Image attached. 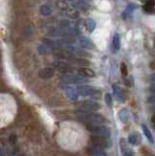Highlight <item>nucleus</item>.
I'll return each instance as SVG.
<instances>
[{
	"label": "nucleus",
	"instance_id": "obj_2",
	"mask_svg": "<svg viewBox=\"0 0 155 156\" xmlns=\"http://www.w3.org/2000/svg\"><path fill=\"white\" fill-rule=\"evenodd\" d=\"M86 128L88 131H90L92 134L96 136H105V138H109L111 135V132L107 127L103 126L101 124L87 123Z\"/></svg>",
	"mask_w": 155,
	"mask_h": 156
},
{
	"label": "nucleus",
	"instance_id": "obj_31",
	"mask_svg": "<svg viewBox=\"0 0 155 156\" xmlns=\"http://www.w3.org/2000/svg\"><path fill=\"white\" fill-rule=\"evenodd\" d=\"M149 82H151V83H153V84H155V73L149 76Z\"/></svg>",
	"mask_w": 155,
	"mask_h": 156
},
{
	"label": "nucleus",
	"instance_id": "obj_7",
	"mask_svg": "<svg viewBox=\"0 0 155 156\" xmlns=\"http://www.w3.org/2000/svg\"><path fill=\"white\" fill-rule=\"evenodd\" d=\"M62 81L66 83H71V84H78V83H84L87 81L83 75H75V74H65L62 77Z\"/></svg>",
	"mask_w": 155,
	"mask_h": 156
},
{
	"label": "nucleus",
	"instance_id": "obj_8",
	"mask_svg": "<svg viewBox=\"0 0 155 156\" xmlns=\"http://www.w3.org/2000/svg\"><path fill=\"white\" fill-rule=\"evenodd\" d=\"M54 66L56 69H58L61 72H64V73H67V72H70L73 70V67H72L70 65L64 62H54Z\"/></svg>",
	"mask_w": 155,
	"mask_h": 156
},
{
	"label": "nucleus",
	"instance_id": "obj_17",
	"mask_svg": "<svg viewBox=\"0 0 155 156\" xmlns=\"http://www.w3.org/2000/svg\"><path fill=\"white\" fill-rule=\"evenodd\" d=\"M113 90H114V92H115L116 96H117V99H119V100H121V101H124V100H125L124 92L122 91V89H121V88H120L119 86H117L116 84H114V85H113Z\"/></svg>",
	"mask_w": 155,
	"mask_h": 156
},
{
	"label": "nucleus",
	"instance_id": "obj_32",
	"mask_svg": "<svg viewBox=\"0 0 155 156\" xmlns=\"http://www.w3.org/2000/svg\"><path fill=\"white\" fill-rule=\"evenodd\" d=\"M149 91L152 93V94H155V84L154 85H152L151 87H150V89H149Z\"/></svg>",
	"mask_w": 155,
	"mask_h": 156
},
{
	"label": "nucleus",
	"instance_id": "obj_24",
	"mask_svg": "<svg viewBox=\"0 0 155 156\" xmlns=\"http://www.w3.org/2000/svg\"><path fill=\"white\" fill-rule=\"evenodd\" d=\"M75 62L78 63L79 66H89L90 63H91L88 60H87V58H76Z\"/></svg>",
	"mask_w": 155,
	"mask_h": 156
},
{
	"label": "nucleus",
	"instance_id": "obj_15",
	"mask_svg": "<svg viewBox=\"0 0 155 156\" xmlns=\"http://www.w3.org/2000/svg\"><path fill=\"white\" fill-rule=\"evenodd\" d=\"M89 153L92 154V155H100V156H103V155H107V153L104 152L103 150V148L100 147H98V146L94 145L93 147L89 148Z\"/></svg>",
	"mask_w": 155,
	"mask_h": 156
},
{
	"label": "nucleus",
	"instance_id": "obj_9",
	"mask_svg": "<svg viewBox=\"0 0 155 156\" xmlns=\"http://www.w3.org/2000/svg\"><path fill=\"white\" fill-rule=\"evenodd\" d=\"M54 74L55 70L52 67H44L39 71V76L42 79H49V78H52L54 76Z\"/></svg>",
	"mask_w": 155,
	"mask_h": 156
},
{
	"label": "nucleus",
	"instance_id": "obj_35",
	"mask_svg": "<svg viewBox=\"0 0 155 156\" xmlns=\"http://www.w3.org/2000/svg\"><path fill=\"white\" fill-rule=\"evenodd\" d=\"M154 129H155V123H154Z\"/></svg>",
	"mask_w": 155,
	"mask_h": 156
},
{
	"label": "nucleus",
	"instance_id": "obj_23",
	"mask_svg": "<svg viewBox=\"0 0 155 156\" xmlns=\"http://www.w3.org/2000/svg\"><path fill=\"white\" fill-rule=\"evenodd\" d=\"M136 7H137L136 5H134V4H130L129 6L127 7V9L125 10V12L123 13V18H128V16H130V15L132 14V12L135 10Z\"/></svg>",
	"mask_w": 155,
	"mask_h": 156
},
{
	"label": "nucleus",
	"instance_id": "obj_6",
	"mask_svg": "<svg viewBox=\"0 0 155 156\" xmlns=\"http://www.w3.org/2000/svg\"><path fill=\"white\" fill-rule=\"evenodd\" d=\"M78 107L85 111H96L100 108V105L94 101H84L78 104Z\"/></svg>",
	"mask_w": 155,
	"mask_h": 156
},
{
	"label": "nucleus",
	"instance_id": "obj_3",
	"mask_svg": "<svg viewBox=\"0 0 155 156\" xmlns=\"http://www.w3.org/2000/svg\"><path fill=\"white\" fill-rule=\"evenodd\" d=\"M52 53L55 57L62 58V60H73L74 58V54L69 49H65L64 47L58 46L53 48Z\"/></svg>",
	"mask_w": 155,
	"mask_h": 156
},
{
	"label": "nucleus",
	"instance_id": "obj_10",
	"mask_svg": "<svg viewBox=\"0 0 155 156\" xmlns=\"http://www.w3.org/2000/svg\"><path fill=\"white\" fill-rule=\"evenodd\" d=\"M79 42H80L81 46L83 47V48L89 49V50H93V49H95V44L92 42L89 38H87V37H80L79 38Z\"/></svg>",
	"mask_w": 155,
	"mask_h": 156
},
{
	"label": "nucleus",
	"instance_id": "obj_5",
	"mask_svg": "<svg viewBox=\"0 0 155 156\" xmlns=\"http://www.w3.org/2000/svg\"><path fill=\"white\" fill-rule=\"evenodd\" d=\"M107 139L108 138H105V136H96V135L91 136V140H92V143H93V144L98 146V147L103 148V149L108 147V146L111 144V143H109V140Z\"/></svg>",
	"mask_w": 155,
	"mask_h": 156
},
{
	"label": "nucleus",
	"instance_id": "obj_12",
	"mask_svg": "<svg viewBox=\"0 0 155 156\" xmlns=\"http://www.w3.org/2000/svg\"><path fill=\"white\" fill-rule=\"evenodd\" d=\"M78 73L80 75H83L84 77H94L95 76V72L88 66H82V67L78 68Z\"/></svg>",
	"mask_w": 155,
	"mask_h": 156
},
{
	"label": "nucleus",
	"instance_id": "obj_34",
	"mask_svg": "<svg viewBox=\"0 0 155 156\" xmlns=\"http://www.w3.org/2000/svg\"><path fill=\"white\" fill-rule=\"evenodd\" d=\"M142 1H145V2H146V1H148V0H142Z\"/></svg>",
	"mask_w": 155,
	"mask_h": 156
},
{
	"label": "nucleus",
	"instance_id": "obj_33",
	"mask_svg": "<svg viewBox=\"0 0 155 156\" xmlns=\"http://www.w3.org/2000/svg\"><path fill=\"white\" fill-rule=\"evenodd\" d=\"M150 111H152V112H154V113H155V105L153 106L150 107Z\"/></svg>",
	"mask_w": 155,
	"mask_h": 156
},
{
	"label": "nucleus",
	"instance_id": "obj_21",
	"mask_svg": "<svg viewBox=\"0 0 155 156\" xmlns=\"http://www.w3.org/2000/svg\"><path fill=\"white\" fill-rule=\"evenodd\" d=\"M65 14L67 17H69L71 19H76L79 16V12L76 9H66Z\"/></svg>",
	"mask_w": 155,
	"mask_h": 156
},
{
	"label": "nucleus",
	"instance_id": "obj_1",
	"mask_svg": "<svg viewBox=\"0 0 155 156\" xmlns=\"http://www.w3.org/2000/svg\"><path fill=\"white\" fill-rule=\"evenodd\" d=\"M75 116L80 121H83L85 123H90V124H104L106 122L104 116L99 113H96L95 111L77 110L75 112Z\"/></svg>",
	"mask_w": 155,
	"mask_h": 156
},
{
	"label": "nucleus",
	"instance_id": "obj_11",
	"mask_svg": "<svg viewBox=\"0 0 155 156\" xmlns=\"http://www.w3.org/2000/svg\"><path fill=\"white\" fill-rule=\"evenodd\" d=\"M128 141L133 145H139L140 143H142V136H140V135L138 133H133L129 136Z\"/></svg>",
	"mask_w": 155,
	"mask_h": 156
},
{
	"label": "nucleus",
	"instance_id": "obj_4",
	"mask_svg": "<svg viewBox=\"0 0 155 156\" xmlns=\"http://www.w3.org/2000/svg\"><path fill=\"white\" fill-rule=\"evenodd\" d=\"M77 93L78 95L82 97H91V96H95L97 93H99V91L96 89V88L89 86V85H80L77 87Z\"/></svg>",
	"mask_w": 155,
	"mask_h": 156
},
{
	"label": "nucleus",
	"instance_id": "obj_26",
	"mask_svg": "<svg viewBox=\"0 0 155 156\" xmlns=\"http://www.w3.org/2000/svg\"><path fill=\"white\" fill-rule=\"evenodd\" d=\"M57 6L61 10L69 9V5H67V3L65 1V0H59V1H57Z\"/></svg>",
	"mask_w": 155,
	"mask_h": 156
},
{
	"label": "nucleus",
	"instance_id": "obj_14",
	"mask_svg": "<svg viewBox=\"0 0 155 156\" xmlns=\"http://www.w3.org/2000/svg\"><path fill=\"white\" fill-rule=\"evenodd\" d=\"M118 117H119L120 121L123 122V123H126V122H128V120L130 118V113H129L128 109H126V108L121 109L119 111V113H118Z\"/></svg>",
	"mask_w": 155,
	"mask_h": 156
},
{
	"label": "nucleus",
	"instance_id": "obj_18",
	"mask_svg": "<svg viewBox=\"0 0 155 156\" xmlns=\"http://www.w3.org/2000/svg\"><path fill=\"white\" fill-rule=\"evenodd\" d=\"M143 134L145 135V136H146V139L148 140V141L150 144H153L154 143V139H153V136L152 134L150 133V131L149 129L146 127V125H143Z\"/></svg>",
	"mask_w": 155,
	"mask_h": 156
},
{
	"label": "nucleus",
	"instance_id": "obj_19",
	"mask_svg": "<svg viewBox=\"0 0 155 156\" xmlns=\"http://www.w3.org/2000/svg\"><path fill=\"white\" fill-rule=\"evenodd\" d=\"M154 6H155V0H148L143 6V9L148 13H152L154 11Z\"/></svg>",
	"mask_w": 155,
	"mask_h": 156
},
{
	"label": "nucleus",
	"instance_id": "obj_16",
	"mask_svg": "<svg viewBox=\"0 0 155 156\" xmlns=\"http://www.w3.org/2000/svg\"><path fill=\"white\" fill-rule=\"evenodd\" d=\"M85 27L89 32H92L96 28V22L92 19H87L85 21Z\"/></svg>",
	"mask_w": 155,
	"mask_h": 156
},
{
	"label": "nucleus",
	"instance_id": "obj_20",
	"mask_svg": "<svg viewBox=\"0 0 155 156\" xmlns=\"http://www.w3.org/2000/svg\"><path fill=\"white\" fill-rule=\"evenodd\" d=\"M120 36L119 34H114V36L112 38V46L114 48L115 51H117L120 49Z\"/></svg>",
	"mask_w": 155,
	"mask_h": 156
},
{
	"label": "nucleus",
	"instance_id": "obj_36",
	"mask_svg": "<svg viewBox=\"0 0 155 156\" xmlns=\"http://www.w3.org/2000/svg\"><path fill=\"white\" fill-rule=\"evenodd\" d=\"M71 1H74V0H71Z\"/></svg>",
	"mask_w": 155,
	"mask_h": 156
},
{
	"label": "nucleus",
	"instance_id": "obj_25",
	"mask_svg": "<svg viewBox=\"0 0 155 156\" xmlns=\"http://www.w3.org/2000/svg\"><path fill=\"white\" fill-rule=\"evenodd\" d=\"M38 52H39L41 55H46V54H49L50 50H49V47L47 45H39L38 46Z\"/></svg>",
	"mask_w": 155,
	"mask_h": 156
},
{
	"label": "nucleus",
	"instance_id": "obj_29",
	"mask_svg": "<svg viewBox=\"0 0 155 156\" xmlns=\"http://www.w3.org/2000/svg\"><path fill=\"white\" fill-rule=\"evenodd\" d=\"M17 140H18V138H17L16 135H11L10 136H9V139H8L9 143H10L11 144H15L17 143Z\"/></svg>",
	"mask_w": 155,
	"mask_h": 156
},
{
	"label": "nucleus",
	"instance_id": "obj_30",
	"mask_svg": "<svg viewBox=\"0 0 155 156\" xmlns=\"http://www.w3.org/2000/svg\"><path fill=\"white\" fill-rule=\"evenodd\" d=\"M147 102L148 104H155V94L147 98Z\"/></svg>",
	"mask_w": 155,
	"mask_h": 156
},
{
	"label": "nucleus",
	"instance_id": "obj_27",
	"mask_svg": "<svg viewBox=\"0 0 155 156\" xmlns=\"http://www.w3.org/2000/svg\"><path fill=\"white\" fill-rule=\"evenodd\" d=\"M104 101H105L106 105H107L108 107L112 106V98H111L110 94H105V96H104Z\"/></svg>",
	"mask_w": 155,
	"mask_h": 156
},
{
	"label": "nucleus",
	"instance_id": "obj_28",
	"mask_svg": "<svg viewBox=\"0 0 155 156\" xmlns=\"http://www.w3.org/2000/svg\"><path fill=\"white\" fill-rule=\"evenodd\" d=\"M120 70H121V73H122L123 75H127L128 74V68H127V66H126V63H124V62L121 63Z\"/></svg>",
	"mask_w": 155,
	"mask_h": 156
},
{
	"label": "nucleus",
	"instance_id": "obj_22",
	"mask_svg": "<svg viewBox=\"0 0 155 156\" xmlns=\"http://www.w3.org/2000/svg\"><path fill=\"white\" fill-rule=\"evenodd\" d=\"M40 13L43 16H49L52 14V9L47 5H42L40 7Z\"/></svg>",
	"mask_w": 155,
	"mask_h": 156
},
{
	"label": "nucleus",
	"instance_id": "obj_13",
	"mask_svg": "<svg viewBox=\"0 0 155 156\" xmlns=\"http://www.w3.org/2000/svg\"><path fill=\"white\" fill-rule=\"evenodd\" d=\"M65 94H66V97L71 101H75V100H77V98H78V93H77V90L73 89V88H71V87L67 88V89L65 90Z\"/></svg>",
	"mask_w": 155,
	"mask_h": 156
}]
</instances>
